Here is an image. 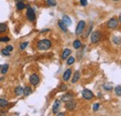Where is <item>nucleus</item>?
Masks as SVG:
<instances>
[{
	"label": "nucleus",
	"instance_id": "obj_1",
	"mask_svg": "<svg viewBox=\"0 0 121 116\" xmlns=\"http://www.w3.org/2000/svg\"><path fill=\"white\" fill-rule=\"evenodd\" d=\"M51 46V41L48 39H42L36 44V47L38 50H48Z\"/></svg>",
	"mask_w": 121,
	"mask_h": 116
},
{
	"label": "nucleus",
	"instance_id": "obj_2",
	"mask_svg": "<svg viewBox=\"0 0 121 116\" xmlns=\"http://www.w3.org/2000/svg\"><path fill=\"white\" fill-rule=\"evenodd\" d=\"M26 18L27 20L31 21V22H34L36 19V16H35V10L31 8L30 6L28 5L27 6V10H26Z\"/></svg>",
	"mask_w": 121,
	"mask_h": 116
},
{
	"label": "nucleus",
	"instance_id": "obj_3",
	"mask_svg": "<svg viewBox=\"0 0 121 116\" xmlns=\"http://www.w3.org/2000/svg\"><path fill=\"white\" fill-rule=\"evenodd\" d=\"M107 27L109 28V29H117V26H118V21H117V19H116V18H112V19H110L108 21H107Z\"/></svg>",
	"mask_w": 121,
	"mask_h": 116
},
{
	"label": "nucleus",
	"instance_id": "obj_4",
	"mask_svg": "<svg viewBox=\"0 0 121 116\" xmlns=\"http://www.w3.org/2000/svg\"><path fill=\"white\" fill-rule=\"evenodd\" d=\"M86 28V22L84 21H80L78 23H77V26H76V35H80L84 30Z\"/></svg>",
	"mask_w": 121,
	"mask_h": 116
},
{
	"label": "nucleus",
	"instance_id": "obj_5",
	"mask_svg": "<svg viewBox=\"0 0 121 116\" xmlns=\"http://www.w3.org/2000/svg\"><path fill=\"white\" fill-rule=\"evenodd\" d=\"M101 40V33L99 31H95L91 33V41L92 44H97L100 42Z\"/></svg>",
	"mask_w": 121,
	"mask_h": 116
},
{
	"label": "nucleus",
	"instance_id": "obj_6",
	"mask_svg": "<svg viewBox=\"0 0 121 116\" xmlns=\"http://www.w3.org/2000/svg\"><path fill=\"white\" fill-rule=\"evenodd\" d=\"M76 102L74 100V99H70V100L65 102V109L67 111L72 112V111L76 110Z\"/></svg>",
	"mask_w": 121,
	"mask_h": 116
},
{
	"label": "nucleus",
	"instance_id": "obj_7",
	"mask_svg": "<svg viewBox=\"0 0 121 116\" xmlns=\"http://www.w3.org/2000/svg\"><path fill=\"white\" fill-rule=\"evenodd\" d=\"M29 82H30V84L32 86H36V85H38L39 82H40V78H39L38 74H36V73L31 74L30 77H29Z\"/></svg>",
	"mask_w": 121,
	"mask_h": 116
},
{
	"label": "nucleus",
	"instance_id": "obj_8",
	"mask_svg": "<svg viewBox=\"0 0 121 116\" xmlns=\"http://www.w3.org/2000/svg\"><path fill=\"white\" fill-rule=\"evenodd\" d=\"M82 97L85 99H87V100H91L93 98H94V94L92 93V91L90 90V89H84L83 91H82Z\"/></svg>",
	"mask_w": 121,
	"mask_h": 116
},
{
	"label": "nucleus",
	"instance_id": "obj_9",
	"mask_svg": "<svg viewBox=\"0 0 121 116\" xmlns=\"http://www.w3.org/2000/svg\"><path fill=\"white\" fill-rule=\"evenodd\" d=\"M60 99H56L54 101V104L52 106V112L54 114H57L60 111Z\"/></svg>",
	"mask_w": 121,
	"mask_h": 116
},
{
	"label": "nucleus",
	"instance_id": "obj_10",
	"mask_svg": "<svg viewBox=\"0 0 121 116\" xmlns=\"http://www.w3.org/2000/svg\"><path fill=\"white\" fill-rule=\"evenodd\" d=\"M71 75H72V70H71V69H67V70L63 73V74H62V80L65 81V82L69 81L70 78H71Z\"/></svg>",
	"mask_w": 121,
	"mask_h": 116
},
{
	"label": "nucleus",
	"instance_id": "obj_11",
	"mask_svg": "<svg viewBox=\"0 0 121 116\" xmlns=\"http://www.w3.org/2000/svg\"><path fill=\"white\" fill-rule=\"evenodd\" d=\"M71 53H72L71 49H69V48H65V49L62 51L60 58H61V59H62V60H65V59H67V58H68V57L71 55Z\"/></svg>",
	"mask_w": 121,
	"mask_h": 116
},
{
	"label": "nucleus",
	"instance_id": "obj_12",
	"mask_svg": "<svg viewBox=\"0 0 121 116\" xmlns=\"http://www.w3.org/2000/svg\"><path fill=\"white\" fill-rule=\"evenodd\" d=\"M74 99V95L72 93H66V94H64V95L61 96L60 100L63 102H66L68 101V100H70V99Z\"/></svg>",
	"mask_w": 121,
	"mask_h": 116
},
{
	"label": "nucleus",
	"instance_id": "obj_13",
	"mask_svg": "<svg viewBox=\"0 0 121 116\" xmlns=\"http://www.w3.org/2000/svg\"><path fill=\"white\" fill-rule=\"evenodd\" d=\"M25 8H26V5L24 4L23 1H17V3H16V8L18 10H22Z\"/></svg>",
	"mask_w": 121,
	"mask_h": 116
},
{
	"label": "nucleus",
	"instance_id": "obj_14",
	"mask_svg": "<svg viewBox=\"0 0 121 116\" xmlns=\"http://www.w3.org/2000/svg\"><path fill=\"white\" fill-rule=\"evenodd\" d=\"M14 93H15L16 96L20 97L22 95H23V87L19 86V87H16L15 89H14Z\"/></svg>",
	"mask_w": 121,
	"mask_h": 116
},
{
	"label": "nucleus",
	"instance_id": "obj_15",
	"mask_svg": "<svg viewBox=\"0 0 121 116\" xmlns=\"http://www.w3.org/2000/svg\"><path fill=\"white\" fill-rule=\"evenodd\" d=\"M58 25H59V27H60V29L61 31H63L64 33H66L67 31H68V28H67V25L62 21V20L61 21H58Z\"/></svg>",
	"mask_w": 121,
	"mask_h": 116
},
{
	"label": "nucleus",
	"instance_id": "obj_16",
	"mask_svg": "<svg viewBox=\"0 0 121 116\" xmlns=\"http://www.w3.org/2000/svg\"><path fill=\"white\" fill-rule=\"evenodd\" d=\"M80 72L79 71H76V73H74V76H73V78H72V83L73 84H76V82L80 79Z\"/></svg>",
	"mask_w": 121,
	"mask_h": 116
},
{
	"label": "nucleus",
	"instance_id": "obj_17",
	"mask_svg": "<svg viewBox=\"0 0 121 116\" xmlns=\"http://www.w3.org/2000/svg\"><path fill=\"white\" fill-rule=\"evenodd\" d=\"M62 21H63L67 26L72 24V21H71L70 17H69V16H67V15H63V16H62Z\"/></svg>",
	"mask_w": 121,
	"mask_h": 116
},
{
	"label": "nucleus",
	"instance_id": "obj_18",
	"mask_svg": "<svg viewBox=\"0 0 121 116\" xmlns=\"http://www.w3.org/2000/svg\"><path fill=\"white\" fill-rule=\"evenodd\" d=\"M32 93H33V90H32V88H31L30 87H25L23 88V95H24L25 97L30 96Z\"/></svg>",
	"mask_w": 121,
	"mask_h": 116
},
{
	"label": "nucleus",
	"instance_id": "obj_19",
	"mask_svg": "<svg viewBox=\"0 0 121 116\" xmlns=\"http://www.w3.org/2000/svg\"><path fill=\"white\" fill-rule=\"evenodd\" d=\"M9 105V102L7 99L0 98V108H7Z\"/></svg>",
	"mask_w": 121,
	"mask_h": 116
},
{
	"label": "nucleus",
	"instance_id": "obj_20",
	"mask_svg": "<svg viewBox=\"0 0 121 116\" xmlns=\"http://www.w3.org/2000/svg\"><path fill=\"white\" fill-rule=\"evenodd\" d=\"M73 46H74L75 49H79V48L82 46L81 41H80L79 39H76V40L74 41V43H73Z\"/></svg>",
	"mask_w": 121,
	"mask_h": 116
},
{
	"label": "nucleus",
	"instance_id": "obj_21",
	"mask_svg": "<svg viewBox=\"0 0 121 116\" xmlns=\"http://www.w3.org/2000/svg\"><path fill=\"white\" fill-rule=\"evenodd\" d=\"M9 65L8 63H5L4 65H2V68H1V72L0 73L2 74H6L9 71Z\"/></svg>",
	"mask_w": 121,
	"mask_h": 116
},
{
	"label": "nucleus",
	"instance_id": "obj_22",
	"mask_svg": "<svg viewBox=\"0 0 121 116\" xmlns=\"http://www.w3.org/2000/svg\"><path fill=\"white\" fill-rule=\"evenodd\" d=\"M75 61H76V58H74L73 56H69V57L67 58V64H68V65H72V64H74Z\"/></svg>",
	"mask_w": 121,
	"mask_h": 116
},
{
	"label": "nucleus",
	"instance_id": "obj_23",
	"mask_svg": "<svg viewBox=\"0 0 121 116\" xmlns=\"http://www.w3.org/2000/svg\"><path fill=\"white\" fill-rule=\"evenodd\" d=\"M47 5L48 7H55L57 5V1L56 0H47Z\"/></svg>",
	"mask_w": 121,
	"mask_h": 116
},
{
	"label": "nucleus",
	"instance_id": "obj_24",
	"mask_svg": "<svg viewBox=\"0 0 121 116\" xmlns=\"http://www.w3.org/2000/svg\"><path fill=\"white\" fill-rule=\"evenodd\" d=\"M7 30H8V26L6 23H0V33L7 32Z\"/></svg>",
	"mask_w": 121,
	"mask_h": 116
},
{
	"label": "nucleus",
	"instance_id": "obj_25",
	"mask_svg": "<svg viewBox=\"0 0 121 116\" xmlns=\"http://www.w3.org/2000/svg\"><path fill=\"white\" fill-rule=\"evenodd\" d=\"M115 93L117 96L121 97V86H117L115 87Z\"/></svg>",
	"mask_w": 121,
	"mask_h": 116
},
{
	"label": "nucleus",
	"instance_id": "obj_26",
	"mask_svg": "<svg viewBox=\"0 0 121 116\" xmlns=\"http://www.w3.org/2000/svg\"><path fill=\"white\" fill-rule=\"evenodd\" d=\"M1 54H2L3 56H6V57H9V56L10 55V52H9V50H7L6 48H2V49H1Z\"/></svg>",
	"mask_w": 121,
	"mask_h": 116
},
{
	"label": "nucleus",
	"instance_id": "obj_27",
	"mask_svg": "<svg viewBox=\"0 0 121 116\" xmlns=\"http://www.w3.org/2000/svg\"><path fill=\"white\" fill-rule=\"evenodd\" d=\"M28 45H29V42H28V41L22 43L21 45H20V48H21V50H24V49L27 47V46H28Z\"/></svg>",
	"mask_w": 121,
	"mask_h": 116
},
{
	"label": "nucleus",
	"instance_id": "obj_28",
	"mask_svg": "<svg viewBox=\"0 0 121 116\" xmlns=\"http://www.w3.org/2000/svg\"><path fill=\"white\" fill-rule=\"evenodd\" d=\"M10 39H9V37H8V36H2V37H0V42H2V43H7V42H9Z\"/></svg>",
	"mask_w": 121,
	"mask_h": 116
},
{
	"label": "nucleus",
	"instance_id": "obj_29",
	"mask_svg": "<svg viewBox=\"0 0 121 116\" xmlns=\"http://www.w3.org/2000/svg\"><path fill=\"white\" fill-rule=\"evenodd\" d=\"M59 89H60V91H66L67 90V86L65 84H60L59 86Z\"/></svg>",
	"mask_w": 121,
	"mask_h": 116
},
{
	"label": "nucleus",
	"instance_id": "obj_30",
	"mask_svg": "<svg viewBox=\"0 0 121 116\" xmlns=\"http://www.w3.org/2000/svg\"><path fill=\"white\" fill-rule=\"evenodd\" d=\"M99 108H100V104H99V103H95V104H93V106H92V110H93V112H97V111H99Z\"/></svg>",
	"mask_w": 121,
	"mask_h": 116
},
{
	"label": "nucleus",
	"instance_id": "obj_31",
	"mask_svg": "<svg viewBox=\"0 0 121 116\" xmlns=\"http://www.w3.org/2000/svg\"><path fill=\"white\" fill-rule=\"evenodd\" d=\"M103 87H104L105 90H107V91H111V90L113 89V87H112V86H110V85H107V84L104 85V86H103Z\"/></svg>",
	"mask_w": 121,
	"mask_h": 116
},
{
	"label": "nucleus",
	"instance_id": "obj_32",
	"mask_svg": "<svg viewBox=\"0 0 121 116\" xmlns=\"http://www.w3.org/2000/svg\"><path fill=\"white\" fill-rule=\"evenodd\" d=\"M5 48H6L7 50H9V52H11V51L13 50V48H14V47H13V46H11V45H9V46H7Z\"/></svg>",
	"mask_w": 121,
	"mask_h": 116
},
{
	"label": "nucleus",
	"instance_id": "obj_33",
	"mask_svg": "<svg viewBox=\"0 0 121 116\" xmlns=\"http://www.w3.org/2000/svg\"><path fill=\"white\" fill-rule=\"evenodd\" d=\"M80 4L83 7H86L88 5V0H80Z\"/></svg>",
	"mask_w": 121,
	"mask_h": 116
},
{
	"label": "nucleus",
	"instance_id": "obj_34",
	"mask_svg": "<svg viewBox=\"0 0 121 116\" xmlns=\"http://www.w3.org/2000/svg\"><path fill=\"white\" fill-rule=\"evenodd\" d=\"M113 41L115 44H119L120 43V38L119 37H114L113 38Z\"/></svg>",
	"mask_w": 121,
	"mask_h": 116
},
{
	"label": "nucleus",
	"instance_id": "obj_35",
	"mask_svg": "<svg viewBox=\"0 0 121 116\" xmlns=\"http://www.w3.org/2000/svg\"><path fill=\"white\" fill-rule=\"evenodd\" d=\"M57 114H58V116H63L65 115V112H58Z\"/></svg>",
	"mask_w": 121,
	"mask_h": 116
},
{
	"label": "nucleus",
	"instance_id": "obj_36",
	"mask_svg": "<svg viewBox=\"0 0 121 116\" xmlns=\"http://www.w3.org/2000/svg\"><path fill=\"white\" fill-rule=\"evenodd\" d=\"M4 80V77H0V81H3Z\"/></svg>",
	"mask_w": 121,
	"mask_h": 116
},
{
	"label": "nucleus",
	"instance_id": "obj_37",
	"mask_svg": "<svg viewBox=\"0 0 121 116\" xmlns=\"http://www.w3.org/2000/svg\"><path fill=\"white\" fill-rule=\"evenodd\" d=\"M118 21H119L121 22V15L119 16V18H118Z\"/></svg>",
	"mask_w": 121,
	"mask_h": 116
},
{
	"label": "nucleus",
	"instance_id": "obj_38",
	"mask_svg": "<svg viewBox=\"0 0 121 116\" xmlns=\"http://www.w3.org/2000/svg\"><path fill=\"white\" fill-rule=\"evenodd\" d=\"M1 68H2V65H0V72H1Z\"/></svg>",
	"mask_w": 121,
	"mask_h": 116
},
{
	"label": "nucleus",
	"instance_id": "obj_39",
	"mask_svg": "<svg viewBox=\"0 0 121 116\" xmlns=\"http://www.w3.org/2000/svg\"><path fill=\"white\" fill-rule=\"evenodd\" d=\"M113 1H116V2H117V1H120V0H113Z\"/></svg>",
	"mask_w": 121,
	"mask_h": 116
},
{
	"label": "nucleus",
	"instance_id": "obj_40",
	"mask_svg": "<svg viewBox=\"0 0 121 116\" xmlns=\"http://www.w3.org/2000/svg\"><path fill=\"white\" fill-rule=\"evenodd\" d=\"M16 1H23V0H16Z\"/></svg>",
	"mask_w": 121,
	"mask_h": 116
}]
</instances>
